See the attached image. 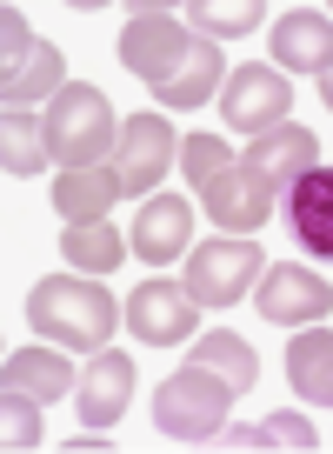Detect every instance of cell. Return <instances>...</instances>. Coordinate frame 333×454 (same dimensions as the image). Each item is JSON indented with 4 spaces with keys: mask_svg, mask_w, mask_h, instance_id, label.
Here are the masks:
<instances>
[{
    "mask_svg": "<svg viewBox=\"0 0 333 454\" xmlns=\"http://www.w3.org/2000/svg\"><path fill=\"white\" fill-rule=\"evenodd\" d=\"M60 247H67V268L94 274V281L120 268V254H134V241H120V227H107V221H67Z\"/></svg>",
    "mask_w": 333,
    "mask_h": 454,
    "instance_id": "ffe728a7",
    "label": "cell"
},
{
    "mask_svg": "<svg viewBox=\"0 0 333 454\" xmlns=\"http://www.w3.org/2000/svg\"><path fill=\"white\" fill-rule=\"evenodd\" d=\"M213 87H221V47L200 41L194 54H187V67L160 87V100H166L174 114H194V107H207V100H213Z\"/></svg>",
    "mask_w": 333,
    "mask_h": 454,
    "instance_id": "7402d4cb",
    "label": "cell"
},
{
    "mask_svg": "<svg viewBox=\"0 0 333 454\" xmlns=\"http://www.w3.org/2000/svg\"><path fill=\"white\" fill-rule=\"evenodd\" d=\"M260 14H267L260 0H240V7H207V0H194V7H187V20H194L200 41H221V34H227V41H240V34L260 27Z\"/></svg>",
    "mask_w": 333,
    "mask_h": 454,
    "instance_id": "603a6c76",
    "label": "cell"
},
{
    "mask_svg": "<svg viewBox=\"0 0 333 454\" xmlns=\"http://www.w3.org/2000/svg\"><path fill=\"white\" fill-rule=\"evenodd\" d=\"M253 448H320V434H314L306 414H267L253 427Z\"/></svg>",
    "mask_w": 333,
    "mask_h": 454,
    "instance_id": "83f0119b",
    "label": "cell"
},
{
    "mask_svg": "<svg viewBox=\"0 0 333 454\" xmlns=\"http://www.w3.org/2000/svg\"><path fill=\"white\" fill-rule=\"evenodd\" d=\"M200 200H207L213 227H227V234H253V227H267V214H274V194H267L240 160L227 174H213V181L200 187Z\"/></svg>",
    "mask_w": 333,
    "mask_h": 454,
    "instance_id": "4fadbf2b",
    "label": "cell"
},
{
    "mask_svg": "<svg viewBox=\"0 0 333 454\" xmlns=\"http://www.w3.org/2000/svg\"><path fill=\"white\" fill-rule=\"evenodd\" d=\"M293 114V81L280 67H234L227 74V94H221V121L234 134H247V141H260V134L287 128Z\"/></svg>",
    "mask_w": 333,
    "mask_h": 454,
    "instance_id": "8992f818",
    "label": "cell"
},
{
    "mask_svg": "<svg viewBox=\"0 0 333 454\" xmlns=\"http://www.w3.org/2000/svg\"><path fill=\"white\" fill-rule=\"evenodd\" d=\"M253 301L274 327H314L333 314V281H320L314 268H293V261H274L253 281Z\"/></svg>",
    "mask_w": 333,
    "mask_h": 454,
    "instance_id": "ba28073f",
    "label": "cell"
},
{
    "mask_svg": "<svg viewBox=\"0 0 333 454\" xmlns=\"http://www.w3.org/2000/svg\"><path fill=\"white\" fill-rule=\"evenodd\" d=\"M60 67H67V60H60V47H47L41 41V54H34V67L20 74V81H7L0 87V100H7V107H27V100H41V94H60Z\"/></svg>",
    "mask_w": 333,
    "mask_h": 454,
    "instance_id": "cb8c5ba5",
    "label": "cell"
},
{
    "mask_svg": "<svg viewBox=\"0 0 333 454\" xmlns=\"http://www.w3.org/2000/svg\"><path fill=\"white\" fill-rule=\"evenodd\" d=\"M234 381L213 368H200V361H187L181 374H166L160 395H153V427H160L166 441H213L227 427V408H234Z\"/></svg>",
    "mask_w": 333,
    "mask_h": 454,
    "instance_id": "3957f363",
    "label": "cell"
},
{
    "mask_svg": "<svg viewBox=\"0 0 333 454\" xmlns=\"http://www.w3.org/2000/svg\"><path fill=\"white\" fill-rule=\"evenodd\" d=\"M0 168L14 174V181H27V174L47 168V128H41V114L7 107V121H0Z\"/></svg>",
    "mask_w": 333,
    "mask_h": 454,
    "instance_id": "44dd1931",
    "label": "cell"
},
{
    "mask_svg": "<svg viewBox=\"0 0 333 454\" xmlns=\"http://www.w3.org/2000/svg\"><path fill=\"white\" fill-rule=\"evenodd\" d=\"M227 168H234V160H227V141H221V134H187V141H181V174H187L194 187H207L213 174H227Z\"/></svg>",
    "mask_w": 333,
    "mask_h": 454,
    "instance_id": "4316f807",
    "label": "cell"
},
{
    "mask_svg": "<svg viewBox=\"0 0 333 454\" xmlns=\"http://www.w3.org/2000/svg\"><path fill=\"white\" fill-rule=\"evenodd\" d=\"M127 334L147 340V348H174V340L200 334V301L181 281H140L127 294Z\"/></svg>",
    "mask_w": 333,
    "mask_h": 454,
    "instance_id": "52a82bcc",
    "label": "cell"
},
{
    "mask_svg": "<svg viewBox=\"0 0 333 454\" xmlns=\"http://www.w3.org/2000/svg\"><path fill=\"white\" fill-rule=\"evenodd\" d=\"M274 67L280 74H320V67H333V20L314 14V7L280 14V27H274Z\"/></svg>",
    "mask_w": 333,
    "mask_h": 454,
    "instance_id": "9a60e30c",
    "label": "cell"
},
{
    "mask_svg": "<svg viewBox=\"0 0 333 454\" xmlns=\"http://www.w3.org/2000/svg\"><path fill=\"white\" fill-rule=\"evenodd\" d=\"M194 247V200L187 194H153L134 221V254L147 268H174Z\"/></svg>",
    "mask_w": 333,
    "mask_h": 454,
    "instance_id": "8fae6325",
    "label": "cell"
},
{
    "mask_svg": "<svg viewBox=\"0 0 333 454\" xmlns=\"http://www.w3.org/2000/svg\"><path fill=\"white\" fill-rule=\"evenodd\" d=\"M41 128H47V160H54L60 174H74V168H107L113 147H120V121H113L107 94H100V87H87V81H67L54 100H47Z\"/></svg>",
    "mask_w": 333,
    "mask_h": 454,
    "instance_id": "7a4b0ae2",
    "label": "cell"
},
{
    "mask_svg": "<svg viewBox=\"0 0 333 454\" xmlns=\"http://www.w3.org/2000/svg\"><path fill=\"white\" fill-rule=\"evenodd\" d=\"M194 47H200V34L181 27L166 7H134V20L120 27V60L153 87V94H160V87L187 67V54H194Z\"/></svg>",
    "mask_w": 333,
    "mask_h": 454,
    "instance_id": "5b68a950",
    "label": "cell"
},
{
    "mask_svg": "<svg viewBox=\"0 0 333 454\" xmlns=\"http://www.w3.org/2000/svg\"><path fill=\"white\" fill-rule=\"evenodd\" d=\"M113 200H120V174H113V168L54 174V207H60V221H107Z\"/></svg>",
    "mask_w": 333,
    "mask_h": 454,
    "instance_id": "ac0fdd59",
    "label": "cell"
},
{
    "mask_svg": "<svg viewBox=\"0 0 333 454\" xmlns=\"http://www.w3.org/2000/svg\"><path fill=\"white\" fill-rule=\"evenodd\" d=\"M267 274V254L247 241V234H221V241H200L194 254H187V294L200 301V308H234L240 294H247L253 281Z\"/></svg>",
    "mask_w": 333,
    "mask_h": 454,
    "instance_id": "277c9868",
    "label": "cell"
},
{
    "mask_svg": "<svg viewBox=\"0 0 333 454\" xmlns=\"http://www.w3.org/2000/svg\"><path fill=\"white\" fill-rule=\"evenodd\" d=\"M187 361H200V368L227 374V381H234V395H247V387L260 381V355H253V348L234 334V327H200V334L187 340Z\"/></svg>",
    "mask_w": 333,
    "mask_h": 454,
    "instance_id": "d6986e66",
    "label": "cell"
},
{
    "mask_svg": "<svg viewBox=\"0 0 333 454\" xmlns=\"http://www.w3.org/2000/svg\"><path fill=\"white\" fill-rule=\"evenodd\" d=\"M27 327L47 340V348L100 355L113 340V327H120V308H113V294L94 281V274H81V281L47 274V281H34V294H27Z\"/></svg>",
    "mask_w": 333,
    "mask_h": 454,
    "instance_id": "6da1fadb",
    "label": "cell"
},
{
    "mask_svg": "<svg viewBox=\"0 0 333 454\" xmlns=\"http://www.w3.org/2000/svg\"><path fill=\"white\" fill-rule=\"evenodd\" d=\"M287 227L300 234V247L306 254H320V261H333V168H314V174H300V181L287 187Z\"/></svg>",
    "mask_w": 333,
    "mask_h": 454,
    "instance_id": "5bb4252c",
    "label": "cell"
},
{
    "mask_svg": "<svg viewBox=\"0 0 333 454\" xmlns=\"http://www.w3.org/2000/svg\"><path fill=\"white\" fill-rule=\"evenodd\" d=\"M240 168H247L253 181L267 187V194H287L300 174H314V168H320V141H314L306 128H293V121H287V128L260 134V141L240 154Z\"/></svg>",
    "mask_w": 333,
    "mask_h": 454,
    "instance_id": "30bf717a",
    "label": "cell"
},
{
    "mask_svg": "<svg viewBox=\"0 0 333 454\" xmlns=\"http://www.w3.org/2000/svg\"><path fill=\"white\" fill-rule=\"evenodd\" d=\"M34 54H41V41H34L27 14H14V7H0V60H7V81H20V74L34 67ZM0 81V87H7Z\"/></svg>",
    "mask_w": 333,
    "mask_h": 454,
    "instance_id": "484cf974",
    "label": "cell"
},
{
    "mask_svg": "<svg viewBox=\"0 0 333 454\" xmlns=\"http://www.w3.org/2000/svg\"><path fill=\"white\" fill-rule=\"evenodd\" d=\"M81 381V374L67 368V355L60 348H14L7 355V368H0V387H20V395H34V401H60L67 387Z\"/></svg>",
    "mask_w": 333,
    "mask_h": 454,
    "instance_id": "e0dca14e",
    "label": "cell"
},
{
    "mask_svg": "<svg viewBox=\"0 0 333 454\" xmlns=\"http://www.w3.org/2000/svg\"><path fill=\"white\" fill-rule=\"evenodd\" d=\"M107 168L120 174V194H153V181L174 168V128H166L160 114H127L120 147H113Z\"/></svg>",
    "mask_w": 333,
    "mask_h": 454,
    "instance_id": "9c48e42d",
    "label": "cell"
},
{
    "mask_svg": "<svg viewBox=\"0 0 333 454\" xmlns=\"http://www.w3.org/2000/svg\"><path fill=\"white\" fill-rule=\"evenodd\" d=\"M314 81H320V100H327V107H333V67H320Z\"/></svg>",
    "mask_w": 333,
    "mask_h": 454,
    "instance_id": "f1b7e54d",
    "label": "cell"
},
{
    "mask_svg": "<svg viewBox=\"0 0 333 454\" xmlns=\"http://www.w3.org/2000/svg\"><path fill=\"white\" fill-rule=\"evenodd\" d=\"M287 381L300 401H314V408H333V327H300V334L287 340Z\"/></svg>",
    "mask_w": 333,
    "mask_h": 454,
    "instance_id": "2e32d148",
    "label": "cell"
},
{
    "mask_svg": "<svg viewBox=\"0 0 333 454\" xmlns=\"http://www.w3.org/2000/svg\"><path fill=\"white\" fill-rule=\"evenodd\" d=\"M0 441H7V448H41V401L34 395H20V387H7V395H0Z\"/></svg>",
    "mask_w": 333,
    "mask_h": 454,
    "instance_id": "d4e9b609",
    "label": "cell"
},
{
    "mask_svg": "<svg viewBox=\"0 0 333 454\" xmlns=\"http://www.w3.org/2000/svg\"><path fill=\"white\" fill-rule=\"evenodd\" d=\"M127 401H134V361L120 348H100L87 361V374L74 381V408H81L87 427H113L127 414Z\"/></svg>",
    "mask_w": 333,
    "mask_h": 454,
    "instance_id": "7c38bea8",
    "label": "cell"
}]
</instances>
